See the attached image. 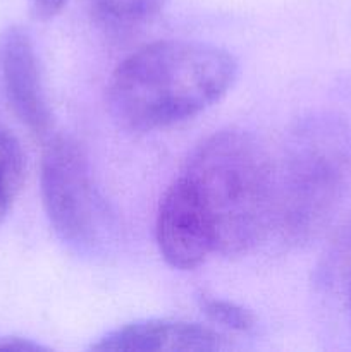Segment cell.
I'll return each mask as SVG.
<instances>
[{
    "mask_svg": "<svg viewBox=\"0 0 351 352\" xmlns=\"http://www.w3.org/2000/svg\"><path fill=\"white\" fill-rule=\"evenodd\" d=\"M0 351H12V352H40L48 351L41 344L33 342L23 337H0Z\"/></svg>",
    "mask_w": 351,
    "mask_h": 352,
    "instance_id": "8fae6325",
    "label": "cell"
},
{
    "mask_svg": "<svg viewBox=\"0 0 351 352\" xmlns=\"http://www.w3.org/2000/svg\"><path fill=\"white\" fill-rule=\"evenodd\" d=\"M200 308L213 325L233 330V332H250V330L255 329V323H257L255 315L250 309L237 305V302L229 301V299L205 296L200 301Z\"/></svg>",
    "mask_w": 351,
    "mask_h": 352,
    "instance_id": "30bf717a",
    "label": "cell"
},
{
    "mask_svg": "<svg viewBox=\"0 0 351 352\" xmlns=\"http://www.w3.org/2000/svg\"><path fill=\"white\" fill-rule=\"evenodd\" d=\"M260 141L241 129L212 134L189 155L181 177L205 215L213 253L237 256L275 223V164Z\"/></svg>",
    "mask_w": 351,
    "mask_h": 352,
    "instance_id": "7a4b0ae2",
    "label": "cell"
},
{
    "mask_svg": "<svg viewBox=\"0 0 351 352\" xmlns=\"http://www.w3.org/2000/svg\"><path fill=\"white\" fill-rule=\"evenodd\" d=\"M155 237L162 258L178 270H193L213 253L209 223L191 188L181 175L162 196Z\"/></svg>",
    "mask_w": 351,
    "mask_h": 352,
    "instance_id": "5b68a950",
    "label": "cell"
},
{
    "mask_svg": "<svg viewBox=\"0 0 351 352\" xmlns=\"http://www.w3.org/2000/svg\"><path fill=\"white\" fill-rule=\"evenodd\" d=\"M41 198L55 234L78 251L98 246L105 212L81 148L64 136L52 138L41 158Z\"/></svg>",
    "mask_w": 351,
    "mask_h": 352,
    "instance_id": "277c9868",
    "label": "cell"
},
{
    "mask_svg": "<svg viewBox=\"0 0 351 352\" xmlns=\"http://www.w3.org/2000/svg\"><path fill=\"white\" fill-rule=\"evenodd\" d=\"M351 186V131L330 113L303 117L275 165V223L292 243L315 237Z\"/></svg>",
    "mask_w": 351,
    "mask_h": 352,
    "instance_id": "3957f363",
    "label": "cell"
},
{
    "mask_svg": "<svg viewBox=\"0 0 351 352\" xmlns=\"http://www.w3.org/2000/svg\"><path fill=\"white\" fill-rule=\"evenodd\" d=\"M65 0H30L31 10L38 19H52L64 9Z\"/></svg>",
    "mask_w": 351,
    "mask_h": 352,
    "instance_id": "7c38bea8",
    "label": "cell"
},
{
    "mask_svg": "<svg viewBox=\"0 0 351 352\" xmlns=\"http://www.w3.org/2000/svg\"><path fill=\"white\" fill-rule=\"evenodd\" d=\"M224 337L213 329L181 320H140L100 337L92 351H219Z\"/></svg>",
    "mask_w": 351,
    "mask_h": 352,
    "instance_id": "52a82bcc",
    "label": "cell"
},
{
    "mask_svg": "<svg viewBox=\"0 0 351 352\" xmlns=\"http://www.w3.org/2000/svg\"><path fill=\"white\" fill-rule=\"evenodd\" d=\"M24 177V155L19 141L0 127V223L7 219Z\"/></svg>",
    "mask_w": 351,
    "mask_h": 352,
    "instance_id": "ba28073f",
    "label": "cell"
},
{
    "mask_svg": "<svg viewBox=\"0 0 351 352\" xmlns=\"http://www.w3.org/2000/svg\"><path fill=\"white\" fill-rule=\"evenodd\" d=\"M162 0H92L96 16L112 30H133L153 17Z\"/></svg>",
    "mask_w": 351,
    "mask_h": 352,
    "instance_id": "9c48e42d",
    "label": "cell"
},
{
    "mask_svg": "<svg viewBox=\"0 0 351 352\" xmlns=\"http://www.w3.org/2000/svg\"><path fill=\"white\" fill-rule=\"evenodd\" d=\"M0 69L7 100L16 116L31 133L47 136L52 126L50 109L45 100L33 43L21 28H12L3 36Z\"/></svg>",
    "mask_w": 351,
    "mask_h": 352,
    "instance_id": "8992f818",
    "label": "cell"
},
{
    "mask_svg": "<svg viewBox=\"0 0 351 352\" xmlns=\"http://www.w3.org/2000/svg\"><path fill=\"white\" fill-rule=\"evenodd\" d=\"M350 302H351V289H350Z\"/></svg>",
    "mask_w": 351,
    "mask_h": 352,
    "instance_id": "4fadbf2b",
    "label": "cell"
},
{
    "mask_svg": "<svg viewBox=\"0 0 351 352\" xmlns=\"http://www.w3.org/2000/svg\"><path fill=\"white\" fill-rule=\"evenodd\" d=\"M236 76V58L224 48L202 41H155L117 65L109 105L129 129H165L219 102Z\"/></svg>",
    "mask_w": 351,
    "mask_h": 352,
    "instance_id": "6da1fadb",
    "label": "cell"
}]
</instances>
